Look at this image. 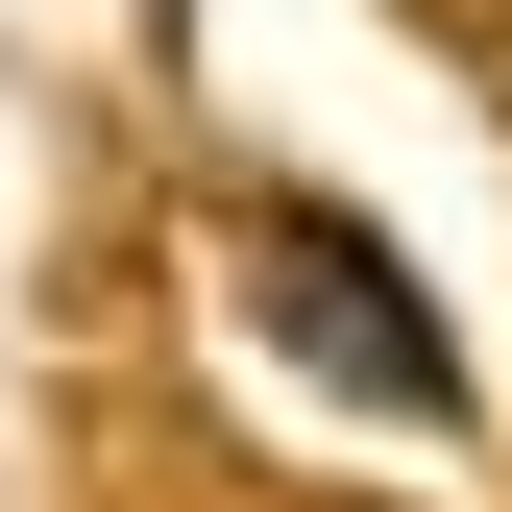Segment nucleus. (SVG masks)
<instances>
[{
	"label": "nucleus",
	"mask_w": 512,
	"mask_h": 512,
	"mask_svg": "<svg viewBox=\"0 0 512 512\" xmlns=\"http://www.w3.org/2000/svg\"><path fill=\"white\" fill-rule=\"evenodd\" d=\"M269 317H293L317 366H342V391H391L415 439L464 415V366H439V317H415V293H366V244H342V220H269Z\"/></svg>",
	"instance_id": "nucleus-1"
}]
</instances>
